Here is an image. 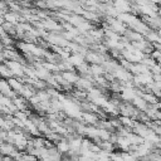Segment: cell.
<instances>
[{
  "label": "cell",
  "mask_w": 161,
  "mask_h": 161,
  "mask_svg": "<svg viewBox=\"0 0 161 161\" xmlns=\"http://www.w3.org/2000/svg\"><path fill=\"white\" fill-rule=\"evenodd\" d=\"M151 71H152L153 74H161V66L156 63V64H153V66L151 67Z\"/></svg>",
  "instance_id": "2"
},
{
  "label": "cell",
  "mask_w": 161,
  "mask_h": 161,
  "mask_svg": "<svg viewBox=\"0 0 161 161\" xmlns=\"http://www.w3.org/2000/svg\"><path fill=\"white\" fill-rule=\"evenodd\" d=\"M158 37H161V27H160V30H158Z\"/></svg>",
  "instance_id": "3"
},
{
  "label": "cell",
  "mask_w": 161,
  "mask_h": 161,
  "mask_svg": "<svg viewBox=\"0 0 161 161\" xmlns=\"http://www.w3.org/2000/svg\"><path fill=\"white\" fill-rule=\"evenodd\" d=\"M142 98H143L147 103H150V104H156V103L158 102V98H157L152 92H150V93H143V94H142Z\"/></svg>",
  "instance_id": "1"
}]
</instances>
